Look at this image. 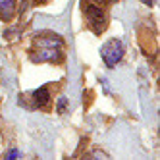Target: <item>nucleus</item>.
Returning <instances> with one entry per match:
<instances>
[{
    "label": "nucleus",
    "instance_id": "obj_7",
    "mask_svg": "<svg viewBox=\"0 0 160 160\" xmlns=\"http://www.w3.org/2000/svg\"><path fill=\"white\" fill-rule=\"evenodd\" d=\"M16 156H19V152H18V151H12V152L8 154V158H16Z\"/></svg>",
    "mask_w": 160,
    "mask_h": 160
},
{
    "label": "nucleus",
    "instance_id": "obj_5",
    "mask_svg": "<svg viewBox=\"0 0 160 160\" xmlns=\"http://www.w3.org/2000/svg\"><path fill=\"white\" fill-rule=\"evenodd\" d=\"M50 100V93H48V87H41L33 93V104L35 106H47Z\"/></svg>",
    "mask_w": 160,
    "mask_h": 160
},
{
    "label": "nucleus",
    "instance_id": "obj_3",
    "mask_svg": "<svg viewBox=\"0 0 160 160\" xmlns=\"http://www.w3.org/2000/svg\"><path fill=\"white\" fill-rule=\"evenodd\" d=\"M100 56H102V60H104V64L108 68H114L123 56V44L118 39H112L100 48Z\"/></svg>",
    "mask_w": 160,
    "mask_h": 160
},
{
    "label": "nucleus",
    "instance_id": "obj_6",
    "mask_svg": "<svg viewBox=\"0 0 160 160\" xmlns=\"http://www.w3.org/2000/svg\"><path fill=\"white\" fill-rule=\"evenodd\" d=\"M66 98H60V102H58V112H64V108H66Z\"/></svg>",
    "mask_w": 160,
    "mask_h": 160
},
{
    "label": "nucleus",
    "instance_id": "obj_1",
    "mask_svg": "<svg viewBox=\"0 0 160 160\" xmlns=\"http://www.w3.org/2000/svg\"><path fill=\"white\" fill-rule=\"evenodd\" d=\"M64 41L54 33H42L33 42V54L31 58L35 62H56L62 56Z\"/></svg>",
    "mask_w": 160,
    "mask_h": 160
},
{
    "label": "nucleus",
    "instance_id": "obj_2",
    "mask_svg": "<svg viewBox=\"0 0 160 160\" xmlns=\"http://www.w3.org/2000/svg\"><path fill=\"white\" fill-rule=\"evenodd\" d=\"M83 14H85V19H87L89 27L93 29L95 33H102V31L106 29V23H108V19H106V14H104V10H102L98 4H93V2H85V4H83Z\"/></svg>",
    "mask_w": 160,
    "mask_h": 160
},
{
    "label": "nucleus",
    "instance_id": "obj_4",
    "mask_svg": "<svg viewBox=\"0 0 160 160\" xmlns=\"http://www.w3.org/2000/svg\"><path fill=\"white\" fill-rule=\"evenodd\" d=\"M16 14V0H0V19L10 21Z\"/></svg>",
    "mask_w": 160,
    "mask_h": 160
},
{
    "label": "nucleus",
    "instance_id": "obj_8",
    "mask_svg": "<svg viewBox=\"0 0 160 160\" xmlns=\"http://www.w3.org/2000/svg\"><path fill=\"white\" fill-rule=\"evenodd\" d=\"M145 2H147V4H152V0H145Z\"/></svg>",
    "mask_w": 160,
    "mask_h": 160
}]
</instances>
